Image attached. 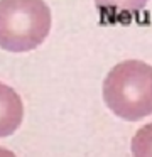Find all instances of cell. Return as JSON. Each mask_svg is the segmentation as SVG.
Returning <instances> with one entry per match:
<instances>
[{
    "instance_id": "cell-1",
    "label": "cell",
    "mask_w": 152,
    "mask_h": 157,
    "mask_svg": "<svg viewBox=\"0 0 152 157\" xmlns=\"http://www.w3.org/2000/svg\"><path fill=\"white\" fill-rule=\"evenodd\" d=\"M103 100L127 122L149 117L152 113V66L139 59L113 66L103 81Z\"/></svg>"
},
{
    "instance_id": "cell-2",
    "label": "cell",
    "mask_w": 152,
    "mask_h": 157,
    "mask_svg": "<svg viewBox=\"0 0 152 157\" xmlns=\"http://www.w3.org/2000/svg\"><path fill=\"white\" fill-rule=\"evenodd\" d=\"M51 9L44 0H0V47L29 52L51 32Z\"/></svg>"
},
{
    "instance_id": "cell-3",
    "label": "cell",
    "mask_w": 152,
    "mask_h": 157,
    "mask_svg": "<svg viewBox=\"0 0 152 157\" xmlns=\"http://www.w3.org/2000/svg\"><path fill=\"white\" fill-rule=\"evenodd\" d=\"M24 118V103L14 88L0 81V139L12 135Z\"/></svg>"
},
{
    "instance_id": "cell-4",
    "label": "cell",
    "mask_w": 152,
    "mask_h": 157,
    "mask_svg": "<svg viewBox=\"0 0 152 157\" xmlns=\"http://www.w3.org/2000/svg\"><path fill=\"white\" fill-rule=\"evenodd\" d=\"M149 0H95L100 17L106 22H128L145 9Z\"/></svg>"
},
{
    "instance_id": "cell-5",
    "label": "cell",
    "mask_w": 152,
    "mask_h": 157,
    "mask_svg": "<svg viewBox=\"0 0 152 157\" xmlns=\"http://www.w3.org/2000/svg\"><path fill=\"white\" fill-rule=\"evenodd\" d=\"M134 157H152V123L144 125L132 139Z\"/></svg>"
},
{
    "instance_id": "cell-6",
    "label": "cell",
    "mask_w": 152,
    "mask_h": 157,
    "mask_svg": "<svg viewBox=\"0 0 152 157\" xmlns=\"http://www.w3.org/2000/svg\"><path fill=\"white\" fill-rule=\"evenodd\" d=\"M0 157H17V155L12 152V150H8V149L0 147Z\"/></svg>"
}]
</instances>
